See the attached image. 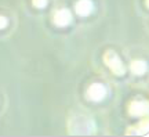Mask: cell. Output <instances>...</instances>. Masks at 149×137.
I'll return each mask as SVG.
<instances>
[{
    "instance_id": "cell-11",
    "label": "cell",
    "mask_w": 149,
    "mask_h": 137,
    "mask_svg": "<svg viewBox=\"0 0 149 137\" xmlns=\"http://www.w3.org/2000/svg\"><path fill=\"white\" fill-rule=\"evenodd\" d=\"M137 11L142 18H146V15H148V0H142L141 3L137 1Z\"/></svg>"
},
{
    "instance_id": "cell-1",
    "label": "cell",
    "mask_w": 149,
    "mask_h": 137,
    "mask_svg": "<svg viewBox=\"0 0 149 137\" xmlns=\"http://www.w3.org/2000/svg\"><path fill=\"white\" fill-rule=\"evenodd\" d=\"M117 87L119 86L116 83L97 72L94 78L80 86L79 93L76 96L79 108H83L94 115L105 114L116 104Z\"/></svg>"
},
{
    "instance_id": "cell-5",
    "label": "cell",
    "mask_w": 149,
    "mask_h": 137,
    "mask_svg": "<svg viewBox=\"0 0 149 137\" xmlns=\"http://www.w3.org/2000/svg\"><path fill=\"white\" fill-rule=\"evenodd\" d=\"M46 18H47L48 28H51L53 31L69 32L72 28L76 29L74 17L72 14V10L66 3H61L59 0H57V3L54 4V7L46 15Z\"/></svg>"
},
{
    "instance_id": "cell-10",
    "label": "cell",
    "mask_w": 149,
    "mask_h": 137,
    "mask_svg": "<svg viewBox=\"0 0 149 137\" xmlns=\"http://www.w3.org/2000/svg\"><path fill=\"white\" fill-rule=\"evenodd\" d=\"M8 110V96L4 87L0 84V118L6 115V112Z\"/></svg>"
},
{
    "instance_id": "cell-4",
    "label": "cell",
    "mask_w": 149,
    "mask_h": 137,
    "mask_svg": "<svg viewBox=\"0 0 149 137\" xmlns=\"http://www.w3.org/2000/svg\"><path fill=\"white\" fill-rule=\"evenodd\" d=\"M74 17L76 29L87 28L100 21L105 11L102 0H70L66 3Z\"/></svg>"
},
{
    "instance_id": "cell-6",
    "label": "cell",
    "mask_w": 149,
    "mask_h": 137,
    "mask_svg": "<svg viewBox=\"0 0 149 137\" xmlns=\"http://www.w3.org/2000/svg\"><path fill=\"white\" fill-rule=\"evenodd\" d=\"M68 127L70 134H93L95 133L94 114L80 108L68 118Z\"/></svg>"
},
{
    "instance_id": "cell-9",
    "label": "cell",
    "mask_w": 149,
    "mask_h": 137,
    "mask_svg": "<svg viewBox=\"0 0 149 137\" xmlns=\"http://www.w3.org/2000/svg\"><path fill=\"white\" fill-rule=\"evenodd\" d=\"M128 114L134 118H145L148 112V101L145 98H133L127 104Z\"/></svg>"
},
{
    "instance_id": "cell-7",
    "label": "cell",
    "mask_w": 149,
    "mask_h": 137,
    "mask_svg": "<svg viewBox=\"0 0 149 137\" xmlns=\"http://www.w3.org/2000/svg\"><path fill=\"white\" fill-rule=\"evenodd\" d=\"M18 28V17L13 7L0 6V40H6Z\"/></svg>"
},
{
    "instance_id": "cell-2",
    "label": "cell",
    "mask_w": 149,
    "mask_h": 137,
    "mask_svg": "<svg viewBox=\"0 0 149 137\" xmlns=\"http://www.w3.org/2000/svg\"><path fill=\"white\" fill-rule=\"evenodd\" d=\"M127 68V84L131 87L146 90L149 83L148 47L144 44H134L123 48Z\"/></svg>"
},
{
    "instance_id": "cell-8",
    "label": "cell",
    "mask_w": 149,
    "mask_h": 137,
    "mask_svg": "<svg viewBox=\"0 0 149 137\" xmlns=\"http://www.w3.org/2000/svg\"><path fill=\"white\" fill-rule=\"evenodd\" d=\"M57 0H21V7L28 17L46 18Z\"/></svg>"
},
{
    "instance_id": "cell-3",
    "label": "cell",
    "mask_w": 149,
    "mask_h": 137,
    "mask_svg": "<svg viewBox=\"0 0 149 137\" xmlns=\"http://www.w3.org/2000/svg\"><path fill=\"white\" fill-rule=\"evenodd\" d=\"M115 48L105 47L104 51L100 53V61H94L95 71L100 75L105 76L107 79L112 80L117 86L127 84V68H126V58Z\"/></svg>"
}]
</instances>
